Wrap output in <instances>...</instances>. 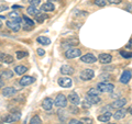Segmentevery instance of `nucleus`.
Returning <instances> with one entry per match:
<instances>
[{"instance_id": "nucleus-1", "label": "nucleus", "mask_w": 132, "mask_h": 124, "mask_svg": "<svg viewBox=\"0 0 132 124\" xmlns=\"http://www.w3.org/2000/svg\"><path fill=\"white\" fill-rule=\"evenodd\" d=\"M67 100L68 99L66 98L64 94H57L56 98H55V100H54V104L57 107V108H65L66 105H67Z\"/></svg>"}, {"instance_id": "nucleus-2", "label": "nucleus", "mask_w": 132, "mask_h": 124, "mask_svg": "<svg viewBox=\"0 0 132 124\" xmlns=\"http://www.w3.org/2000/svg\"><path fill=\"white\" fill-rule=\"evenodd\" d=\"M97 88L100 90V92H112L114 89V86L112 84H108V82H99L97 85Z\"/></svg>"}, {"instance_id": "nucleus-3", "label": "nucleus", "mask_w": 132, "mask_h": 124, "mask_svg": "<svg viewBox=\"0 0 132 124\" xmlns=\"http://www.w3.org/2000/svg\"><path fill=\"white\" fill-rule=\"evenodd\" d=\"M81 55V51L78 48H69L65 52V57L68 59H72V58H76V57H79Z\"/></svg>"}, {"instance_id": "nucleus-4", "label": "nucleus", "mask_w": 132, "mask_h": 124, "mask_svg": "<svg viewBox=\"0 0 132 124\" xmlns=\"http://www.w3.org/2000/svg\"><path fill=\"white\" fill-rule=\"evenodd\" d=\"M95 76V72L93 69H84L82 72L80 73V78H81V80H84V81H89V80H92L93 78Z\"/></svg>"}, {"instance_id": "nucleus-5", "label": "nucleus", "mask_w": 132, "mask_h": 124, "mask_svg": "<svg viewBox=\"0 0 132 124\" xmlns=\"http://www.w3.org/2000/svg\"><path fill=\"white\" fill-rule=\"evenodd\" d=\"M80 61L82 63H86V64H94L97 61V57L95 56L94 54H90V53H87L85 54L84 56L80 57Z\"/></svg>"}, {"instance_id": "nucleus-6", "label": "nucleus", "mask_w": 132, "mask_h": 124, "mask_svg": "<svg viewBox=\"0 0 132 124\" xmlns=\"http://www.w3.org/2000/svg\"><path fill=\"white\" fill-rule=\"evenodd\" d=\"M72 79L69 77H61L59 78V85L61 87H63V88H69V87H72Z\"/></svg>"}, {"instance_id": "nucleus-7", "label": "nucleus", "mask_w": 132, "mask_h": 124, "mask_svg": "<svg viewBox=\"0 0 132 124\" xmlns=\"http://www.w3.org/2000/svg\"><path fill=\"white\" fill-rule=\"evenodd\" d=\"M131 77H132V73H131V70H125V72L122 73V75H121V77H120V82L121 84H128V82L130 81V79H131Z\"/></svg>"}, {"instance_id": "nucleus-8", "label": "nucleus", "mask_w": 132, "mask_h": 124, "mask_svg": "<svg viewBox=\"0 0 132 124\" xmlns=\"http://www.w3.org/2000/svg\"><path fill=\"white\" fill-rule=\"evenodd\" d=\"M126 103H127V100H126L125 98H119L116 101L112 102V104H111V108L121 109V108H123V105H126Z\"/></svg>"}, {"instance_id": "nucleus-9", "label": "nucleus", "mask_w": 132, "mask_h": 124, "mask_svg": "<svg viewBox=\"0 0 132 124\" xmlns=\"http://www.w3.org/2000/svg\"><path fill=\"white\" fill-rule=\"evenodd\" d=\"M98 59L101 64H110L111 60H112V56H111L110 54H107V53H104V54L99 55Z\"/></svg>"}, {"instance_id": "nucleus-10", "label": "nucleus", "mask_w": 132, "mask_h": 124, "mask_svg": "<svg viewBox=\"0 0 132 124\" xmlns=\"http://www.w3.org/2000/svg\"><path fill=\"white\" fill-rule=\"evenodd\" d=\"M7 26L13 32H18L20 30V23L16 22L15 20H9V21H7Z\"/></svg>"}, {"instance_id": "nucleus-11", "label": "nucleus", "mask_w": 132, "mask_h": 124, "mask_svg": "<svg viewBox=\"0 0 132 124\" xmlns=\"http://www.w3.org/2000/svg\"><path fill=\"white\" fill-rule=\"evenodd\" d=\"M35 81V79L31 76H23L21 79H20V85H21L22 87H26V86H29L33 84V82Z\"/></svg>"}, {"instance_id": "nucleus-12", "label": "nucleus", "mask_w": 132, "mask_h": 124, "mask_svg": "<svg viewBox=\"0 0 132 124\" xmlns=\"http://www.w3.org/2000/svg\"><path fill=\"white\" fill-rule=\"evenodd\" d=\"M53 105H54V101H53L51 98H45L42 101V108L46 111L51 110L53 108Z\"/></svg>"}, {"instance_id": "nucleus-13", "label": "nucleus", "mask_w": 132, "mask_h": 124, "mask_svg": "<svg viewBox=\"0 0 132 124\" xmlns=\"http://www.w3.org/2000/svg\"><path fill=\"white\" fill-rule=\"evenodd\" d=\"M15 92H16V90L14 88H12V87H6V88H3V90H2L3 97H7V98L13 97Z\"/></svg>"}, {"instance_id": "nucleus-14", "label": "nucleus", "mask_w": 132, "mask_h": 124, "mask_svg": "<svg viewBox=\"0 0 132 124\" xmlns=\"http://www.w3.org/2000/svg\"><path fill=\"white\" fill-rule=\"evenodd\" d=\"M67 99L71 101L72 104H75V105H78L79 104V102H80V99H79V97H78V94L76 92H71L68 94Z\"/></svg>"}, {"instance_id": "nucleus-15", "label": "nucleus", "mask_w": 132, "mask_h": 124, "mask_svg": "<svg viewBox=\"0 0 132 124\" xmlns=\"http://www.w3.org/2000/svg\"><path fill=\"white\" fill-rule=\"evenodd\" d=\"M61 73L63 74V75H65V76L73 75L74 74V68L72 67V66H69V65H63L61 67Z\"/></svg>"}, {"instance_id": "nucleus-16", "label": "nucleus", "mask_w": 132, "mask_h": 124, "mask_svg": "<svg viewBox=\"0 0 132 124\" xmlns=\"http://www.w3.org/2000/svg\"><path fill=\"white\" fill-rule=\"evenodd\" d=\"M86 100H87L90 104H97V103L100 102V97L99 96H94V94H87L86 96Z\"/></svg>"}, {"instance_id": "nucleus-17", "label": "nucleus", "mask_w": 132, "mask_h": 124, "mask_svg": "<svg viewBox=\"0 0 132 124\" xmlns=\"http://www.w3.org/2000/svg\"><path fill=\"white\" fill-rule=\"evenodd\" d=\"M127 113H128V110L123 109V108L118 109V110H117V112L113 114V118H114L116 120H121V119H123V118L126 117Z\"/></svg>"}, {"instance_id": "nucleus-18", "label": "nucleus", "mask_w": 132, "mask_h": 124, "mask_svg": "<svg viewBox=\"0 0 132 124\" xmlns=\"http://www.w3.org/2000/svg\"><path fill=\"white\" fill-rule=\"evenodd\" d=\"M22 19H23V21L26 22V24L23 25L26 30H31V29L34 26V22H33V20H31L30 18H28L27 15H22Z\"/></svg>"}, {"instance_id": "nucleus-19", "label": "nucleus", "mask_w": 132, "mask_h": 124, "mask_svg": "<svg viewBox=\"0 0 132 124\" xmlns=\"http://www.w3.org/2000/svg\"><path fill=\"white\" fill-rule=\"evenodd\" d=\"M12 77H13V72L10 69H6L0 74V78L1 79H11Z\"/></svg>"}, {"instance_id": "nucleus-20", "label": "nucleus", "mask_w": 132, "mask_h": 124, "mask_svg": "<svg viewBox=\"0 0 132 124\" xmlns=\"http://www.w3.org/2000/svg\"><path fill=\"white\" fill-rule=\"evenodd\" d=\"M41 10L42 11H54L55 10V6L53 5L52 2H45L42 5V7H41Z\"/></svg>"}, {"instance_id": "nucleus-21", "label": "nucleus", "mask_w": 132, "mask_h": 124, "mask_svg": "<svg viewBox=\"0 0 132 124\" xmlns=\"http://www.w3.org/2000/svg\"><path fill=\"white\" fill-rule=\"evenodd\" d=\"M0 61L6 63V64H11L12 61H13V57L11 55H8V54H1L0 55Z\"/></svg>"}, {"instance_id": "nucleus-22", "label": "nucleus", "mask_w": 132, "mask_h": 124, "mask_svg": "<svg viewBox=\"0 0 132 124\" xmlns=\"http://www.w3.org/2000/svg\"><path fill=\"white\" fill-rule=\"evenodd\" d=\"M111 117H112V114H111L110 112H106V113H102L101 115H99V117H98V120H99L100 122L106 123V122H109V121H110Z\"/></svg>"}, {"instance_id": "nucleus-23", "label": "nucleus", "mask_w": 132, "mask_h": 124, "mask_svg": "<svg viewBox=\"0 0 132 124\" xmlns=\"http://www.w3.org/2000/svg\"><path fill=\"white\" fill-rule=\"evenodd\" d=\"M63 45L62 46L65 47V46H74V45H78V41L76 39H68L66 41H63Z\"/></svg>"}, {"instance_id": "nucleus-24", "label": "nucleus", "mask_w": 132, "mask_h": 124, "mask_svg": "<svg viewBox=\"0 0 132 124\" xmlns=\"http://www.w3.org/2000/svg\"><path fill=\"white\" fill-rule=\"evenodd\" d=\"M14 72H15L16 75H23V74H26L28 72V68L26 67V66L19 65V66H16V67L14 68Z\"/></svg>"}, {"instance_id": "nucleus-25", "label": "nucleus", "mask_w": 132, "mask_h": 124, "mask_svg": "<svg viewBox=\"0 0 132 124\" xmlns=\"http://www.w3.org/2000/svg\"><path fill=\"white\" fill-rule=\"evenodd\" d=\"M40 9H38L36 7H34V6H30L28 8V13L29 14H31V15H34V16H36L39 13H40Z\"/></svg>"}, {"instance_id": "nucleus-26", "label": "nucleus", "mask_w": 132, "mask_h": 124, "mask_svg": "<svg viewBox=\"0 0 132 124\" xmlns=\"http://www.w3.org/2000/svg\"><path fill=\"white\" fill-rule=\"evenodd\" d=\"M36 41L42 45H50L51 44V40L48 38H45V36H39V38L36 39Z\"/></svg>"}, {"instance_id": "nucleus-27", "label": "nucleus", "mask_w": 132, "mask_h": 124, "mask_svg": "<svg viewBox=\"0 0 132 124\" xmlns=\"http://www.w3.org/2000/svg\"><path fill=\"white\" fill-rule=\"evenodd\" d=\"M35 19H36V21H38V22L42 23L45 19H47V15H46V14H44V13H41V12H40V13L35 16Z\"/></svg>"}, {"instance_id": "nucleus-28", "label": "nucleus", "mask_w": 132, "mask_h": 124, "mask_svg": "<svg viewBox=\"0 0 132 124\" xmlns=\"http://www.w3.org/2000/svg\"><path fill=\"white\" fill-rule=\"evenodd\" d=\"M99 93H100V90L98 88H92L87 92V94H94V96H99Z\"/></svg>"}, {"instance_id": "nucleus-29", "label": "nucleus", "mask_w": 132, "mask_h": 124, "mask_svg": "<svg viewBox=\"0 0 132 124\" xmlns=\"http://www.w3.org/2000/svg\"><path fill=\"white\" fill-rule=\"evenodd\" d=\"M30 124H41V119L39 115H34V117L31 119Z\"/></svg>"}, {"instance_id": "nucleus-30", "label": "nucleus", "mask_w": 132, "mask_h": 124, "mask_svg": "<svg viewBox=\"0 0 132 124\" xmlns=\"http://www.w3.org/2000/svg\"><path fill=\"white\" fill-rule=\"evenodd\" d=\"M80 124H94L93 120L89 119V118H84L80 120Z\"/></svg>"}, {"instance_id": "nucleus-31", "label": "nucleus", "mask_w": 132, "mask_h": 124, "mask_svg": "<svg viewBox=\"0 0 132 124\" xmlns=\"http://www.w3.org/2000/svg\"><path fill=\"white\" fill-rule=\"evenodd\" d=\"M106 3H107L106 0H95V5L98 7H105Z\"/></svg>"}, {"instance_id": "nucleus-32", "label": "nucleus", "mask_w": 132, "mask_h": 124, "mask_svg": "<svg viewBox=\"0 0 132 124\" xmlns=\"http://www.w3.org/2000/svg\"><path fill=\"white\" fill-rule=\"evenodd\" d=\"M26 56H28L27 52H21V51L16 52V57H18L19 59H21V58H23V57H26Z\"/></svg>"}, {"instance_id": "nucleus-33", "label": "nucleus", "mask_w": 132, "mask_h": 124, "mask_svg": "<svg viewBox=\"0 0 132 124\" xmlns=\"http://www.w3.org/2000/svg\"><path fill=\"white\" fill-rule=\"evenodd\" d=\"M30 6H34V7H38L40 3H41V0H28Z\"/></svg>"}, {"instance_id": "nucleus-34", "label": "nucleus", "mask_w": 132, "mask_h": 124, "mask_svg": "<svg viewBox=\"0 0 132 124\" xmlns=\"http://www.w3.org/2000/svg\"><path fill=\"white\" fill-rule=\"evenodd\" d=\"M120 54H121L123 57H126V58H131V57H132L131 53H127V52H123V51L120 52Z\"/></svg>"}, {"instance_id": "nucleus-35", "label": "nucleus", "mask_w": 132, "mask_h": 124, "mask_svg": "<svg viewBox=\"0 0 132 124\" xmlns=\"http://www.w3.org/2000/svg\"><path fill=\"white\" fill-rule=\"evenodd\" d=\"M90 105H92V104H90V103H89L87 100H86V99H85L84 101H82V108H85V109H89V108H90Z\"/></svg>"}, {"instance_id": "nucleus-36", "label": "nucleus", "mask_w": 132, "mask_h": 124, "mask_svg": "<svg viewBox=\"0 0 132 124\" xmlns=\"http://www.w3.org/2000/svg\"><path fill=\"white\" fill-rule=\"evenodd\" d=\"M9 18H12V20L15 19V18H19V14L16 13V12H11V13H9Z\"/></svg>"}, {"instance_id": "nucleus-37", "label": "nucleus", "mask_w": 132, "mask_h": 124, "mask_svg": "<svg viewBox=\"0 0 132 124\" xmlns=\"http://www.w3.org/2000/svg\"><path fill=\"white\" fill-rule=\"evenodd\" d=\"M108 2L110 5H119L121 2V0H108Z\"/></svg>"}, {"instance_id": "nucleus-38", "label": "nucleus", "mask_w": 132, "mask_h": 124, "mask_svg": "<svg viewBox=\"0 0 132 124\" xmlns=\"http://www.w3.org/2000/svg\"><path fill=\"white\" fill-rule=\"evenodd\" d=\"M36 52H38L39 56H44V54H45V51L43 48H38V51H36Z\"/></svg>"}, {"instance_id": "nucleus-39", "label": "nucleus", "mask_w": 132, "mask_h": 124, "mask_svg": "<svg viewBox=\"0 0 132 124\" xmlns=\"http://www.w3.org/2000/svg\"><path fill=\"white\" fill-rule=\"evenodd\" d=\"M69 110H71V111H72V112H75V113H78V109L76 108V105H75V104H73V105L71 107V108H69Z\"/></svg>"}, {"instance_id": "nucleus-40", "label": "nucleus", "mask_w": 132, "mask_h": 124, "mask_svg": "<svg viewBox=\"0 0 132 124\" xmlns=\"http://www.w3.org/2000/svg\"><path fill=\"white\" fill-rule=\"evenodd\" d=\"M68 124H80V121H78V120H75V119H72L71 121L68 122Z\"/></svg>"}, {"instance_id": "nucleus-41", "label": "nucleus", "mask_w": 132, "mask_h": 124, "mask_svg": "<svg viewBox=\"0 0 132 124\" xmlns=\"http://www.w3.org/2000/svg\"><path fill=\"white\" fill-rule=\"evenodd\" d=\"M108 78H109V75H100V79H101L102 81L108 80Z\"/></svg>"}, {"instance_id": "nucleus-42", "label": "nucleus", "mask_w": 132, "mask_h": 124, "mask_svg": "<svg viewBox=\"0 0 132 124\" xmlns=\"http://www.w3.org/2000/svg\"><path fill=\"white\" fill-rule=\"evenodd\" d=\"M6 10H8V7L7 6H0V12L6 11Z\"/></svg>"}, {"instance_id": "nucleus-43", "label": "nucleus", "mask_w": 132, "mask_h": 124, "mask_svg": "<svg viewBox=\"0 0 132 124\" xmlns=\"http://www.w3.org/2000/svg\"><path fill=\"white\" fill-rule=\"evenodd\" d=\"M3 86H5V82H3V80L0 78V88H2Z\"/></svg>"}, {"instance_id": "nucleus-44", "label": "nucleus", "mask_w": 132, "mask_h": 124, "mask_svg": "<svg viewBox=\"0 0 132 124\" xmlns=\"http://www.w3.org/2000/svg\"><path fill=\"white\" fill-rule=\"evenodd\" d=\"M128 113H129V114H131V115H132V105H130V108L128 109Z\"/></svg>"}, {"instance_id": "nucleus-45", "label": "nucleus", "mask_w": 132, "mask_h": 124, "mask_svg": "<svg viewBox=\"0 0 132 124\" xmlns=\"http://www.w3.org/2000/svg\"><path fill=\"white\" fill-rule=\"evenodd\" d=\"M5 16H0V29H1V26H2V22H1V19H3Z\"/></svg>"}, {"instance_id": "nucleus-46", "label": "nucleus", "mask_w": 132, "mask_h": 124, "mask_svg": "<svg viewBox=\"0 0 132 124\" xmlns=\"http://www.w3.org/2000/svg\"><path fill=\"white\" fill-rule=\"evenodd\" d=\"M118 96H119L118 93H113V94H112V97H111V98H118Z\"/></svg>"}, {"instance_id": "nucleus-47", "label": "nucleus", "mask_w": 132, "mask_h": 124, "mask_svg": "<svg viewBox=\"0 0 132 124\" xmlns=\"http://www.w3.org/2000/svg\"><path fill=\"white\" fill-rule=\"evenodd\" d=\"M106 124H116V123H108V122H106Z\"/></svg>"}, {"instance_id": "nucleus-48", "label": "nucleus", "mask_w": 132, "mask_h": 124, "mask_svg": "<svg viewBox=\"0 0 132 124\" xmlns=\"http://www.w3.org/2000/svg\"><path fill=\"white\" fill-rule=\"evenodd\" d=\"M50 1H57V0H50Z\"/></svg>"}, {"instance_id": "nucleus-49", "label": "nucleus", "mask_w": 132, "mask_h": 124, "mask_svg": "<svg viewBox=\"0 0 132 124\" xmlns=\"http://www.w3.org/2000/svg\"><path fill=\"white\" fill-rule=\"evenodd\" d=\"M130 44H131V45H132V40H131V41H130Z\"/></svg>"}, {"instance_id": "nucleus-50", "label": "nucleus", "mask_w": 132, "mask_h": 124, "mask_svg": "<svg viewBox=\"0 0 132 124\" xmlns=\"http://www.w3.org/2000/svg\"><path fill=\"white\" fill-rule=\"evenodd\" d=\"M0 69H1V65H0Z\"/></svg>"}]
</instances>
